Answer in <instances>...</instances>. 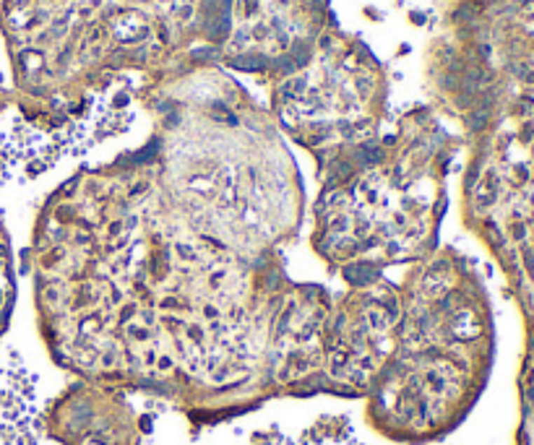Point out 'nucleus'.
Returning <instances> with one entry per match:
<instances>
[{
    "mask_svg": "<svg viewBox=\"0 0 534 445\" xmlns=\"http://www.w3.org/2000/svg\"><path fill=\"white\" fill-rule=\"evenodd\" d=\"M78 180L53 196L50 227L39 250L55 253L39 294L53 338L68 362L120 370L125 357L146 373L206 364L217 349L253 357L271 349L287 381L313 375L318 362H339L347 292L287 276L282 242L303 221V191L292 167H230L198 182L125 177Z\"/></svg>",
    "mask_w": 534,
    "mask_h": 445,
    "instance_id": "1",
    "label": "nucleus"
},
{
    "mask_svg": "<svg viewBox=\"0 0 534 445\" xmlns=\"http://www.w3.org/2000/svg\"><path fill=\"white\" fill-rule=\"evenodd\" d=\"M438 217V174L362 156L323 182L313 203L310 242L350 284H368L383 279L388 266L427 261Z\"/></svg>",
    "mask_w": 534,
    "mask_h": 445,
    "instance_id": "2",
    "label": "nucleus"
}]
</instances>
